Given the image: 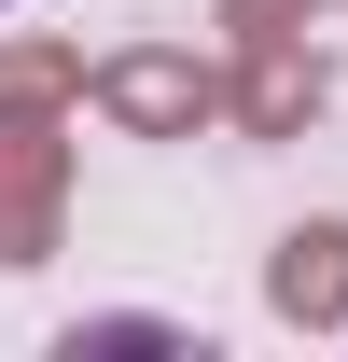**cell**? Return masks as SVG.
I'll return each instance as SVG.
<instances>
[{"mask_svg":"<svg viewBox=\"0 0 348 362\" xmlns=\"http://www.w3.org/2000/svg\"><path fill=\"white\" fill-rule=\"evenodd\" d=\"M84 98L126 139H195V126H223V56H195V42H112L84 70Z\"/></svg>","mask_w":348,"mask_h":362,"instance_id":"cell-1","label":"cell"},{"mask_svg":"<svg viewBox=\"0 0 348 362\" xmlns=\"http://www.w3.org/2000/svg\"><path fill=\"white\" fill-rule=\"evenodd\" d=\"M56 237H70V126L0 112V279L56 265Z\"/></svg>","mask_w":348,"mask_h":362,"instance_id":"cell-2","label":"cell"},{"mask_svg":"<svg viewBox=\"0 0 348 362\" xmlns=\"http://www.w3.org/2000/svg\"><path fill=\"white\" fill-rule=\"evenodd\" d=\"M320 112H335V56L306 42V28L223 42V126H237V139H306Z\"/></svg>","mask_w":348,"mask_h":362,"instance_id":"cell-3","label":"cell"},{"mask_svg":"<svg viewBox=\"0 0 348 362\" xmlns=\"http://www.w3.org/2000/svg\"><path fill=\"white\" fill-rule=\"evenodd\" d=\"M265 320H293V334H348V209L279 223V251H265Z\"/></svg>","mask_w":348,"mask_h":362,"instance_id":"cell-4","label":"cell"},{"mask_svg":"<svg viewBox=\"0 0 348 362\" xmlns=\"http://www.w3.org/2000/svg\"><path fill=\"white\" fill-rule=\"evenodd\" d=\"M0 112H84V56L70 42H0Z\"/></svg>","mask_w":348,"mask_h":362,"instance_id":"cell-5","label":"cell"},{"mask_svg":"<svg viewBox=\"0 0 348 362\" xmlns=\"http://www.w3.org/2000/svg\"><path fill=\"white\" fill-rule=\"evenodd\" d=\"M98 349H195V334L153 320V307H112V320H70V334H56V362H98Z\"/></svg>","mask_w":348,"mask_h":362,"instance_id":"cell-6","label":"cell"},{"mask_svg":"<svg viewBox=\"0 0 348 362\" xmlns=\"http://www.w3.org/2000/svg\"><path fill=\"white\" fill-rule=\"evenodd\" d=\"M306 14H320V0H209L223 42H279V28H306Z\"/></svg>","mask_w":348,"mask_h":362,"instance_id":"cell-7","label":"cell"},{"mask_svg":"<svg viewBox=\"0 0 348 362\" xmlns=\"http://www.w3.org/2000/svg\"><path fill=\"white\" fill-rule=\"evenodd\" d=\"M0 14H14V0H0Z\"/></svg>","mask_w":348,"mask_h":362,"instance_id":"cell-8","label":"cell"}]
</instances>
